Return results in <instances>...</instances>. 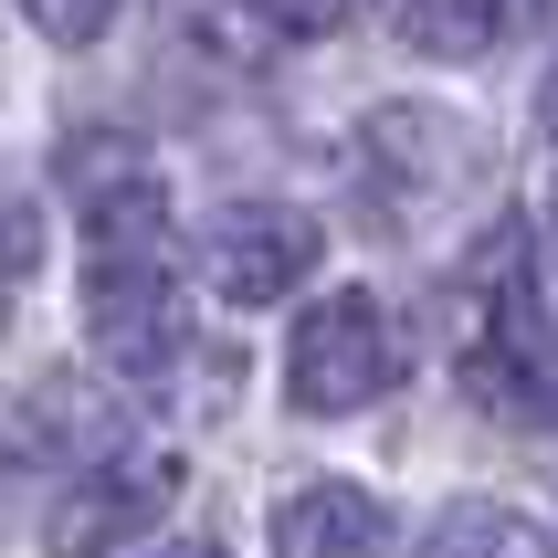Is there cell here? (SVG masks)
Returning <instances> with one entry per match:
<instances>
[{"instance_id":"obj_1","label":"cell","mask_w":558,"mask_h":558,"mask_svg":"<svg viewBox=\"0 0 558 558\" xmlns=\"http://www.w3.org/2000/svg\"><path fill=\"white\" fill-rule=\"evenodd\" d=\"M74 201H85V327L95 359L158 379L180 359V264H169V190L126 137H74Z\"/></svg>"},{"instance_id":"obj_2","label":"cell","mask_w":558,"mask_h":558,"mask_svg":"<svg viewBox=\"0 0 558 558\" xmlns=\"http://www.w3.org/2000/svg\"><path fill=\"white\" fill-rule=\"evenodd\" d=\"M474 180H485V137L442 106H379L359 126V190L379 221H442Z\"/></svg>"},{"instance_id":"obj_3","label":"cell","mask_w":558,"mask_h":558,"mask_svg":"<svg viewBox=\"0 0 558 558\" xmlns=\"http://www.w3.org/2000/svg\"><path fill=\"white\" fill-rule=\"evenodd\" d=\"M390 379H401V338H390L379 295H359V284H348V295H316L295 348H284L295 411H306V422H348V411L390 401Z\"/></svg>"},{"instance_id":"obj_4","label":"cell","mask_w":558,"mask_h":558,"mask_svg":"<svg viewBox=\"0 0 558 558\" xmlns=\"http://www.w3.org/2000/svg\"><path fill=\"white\" fill-rule=\"evenodd\" d=\"M169 496H180V453H148V442H126V453H106L95 474H74V485H63L53 527H43V548H53V558H106L117 537L148 527Z\"/></svg>"},{"instance_id":"obj_5","label":"cell","mask_w":558,"mask_h":558,"mask_svg":"<svg viewBox=\"0 0 558 558\" xmlns=\"http://www.w3.org/2000/svg\"><path fill=\"white\" fill-rule=\"evenodd\" d=\"M201 275L232 306H275V295H295L316 275V221L284 211V201H232L211 221V243H201Z\"/></svg>"},{"instance_id":"obj_6","label":"cell","mask_w":558,"mask_h":558,"mask_svg":"<svg viewBox=\"0 0 558 558\" xmlns=\"http://www.w3.org/2000/svg\"><path fill=\"white\" fill-rule=\"evenodd\" d=\"M379 548H390V517L348 474H316L275 506V558H379Z\"/></svg>"},{"instance_id":"obj_7","label":"cell","mask_w":558,"mask_h":558,"mask_svg":"<svg viewBox=\"0 0 558 558\" xmlns=\"http://www.w3.org/2000/svg\"><path fill=\"white\" fill-rule=\"evenodd\" d=\"M95 433H106V422L85 411V390H74V379H43V390L11 411L0 453H11V464H53V453H74V442H95Z\"/></svg>"},{"instance_id":"obj_8","label":"cell","mask_w":558,"mask_h":558,"mask_svg":"<svg viewBox=\"0 0 558 558\" xmlns=\"http://www.w3.org/2000/svg\"><path fill=\"white\" fill-rule=\"evenodd\" d=\"M422 558H548V537H537L527 517H506V506H453Z\"/></svg>"},{"instance_id":"obj_9","label":"cell","mask_w":558,"mask_h":558,"mask_svg":"<svg viewBox=\"0 0 558 558\" xmlns=\"http://www.w3.org/2000/svg\"><path fill=\"white\" fill-rule=\"evenodd\" d=\"M506 32V11H401V43H422V53H485Z\"/></svg>"},{"instance_id":"obj_10","label":"cell","mask_w":558,"mask_h":558,"mask_svg":"<svg viewBox=\"0 0 558 558\" xmlns=\"http://www.w3.org/2000/svg\"><path fill=\"white\" fill-rule=\"evenodd\" d=\"M32 22L53 32V43H95V32H106V11H32Z\"/></svg>"},{"instance_id":"obj_11","label":"cell","mask_w":558,"mask_h":558,"mask_svg":"<svg viewBox=\"0 0 558 558\" xmlns=\"http://www.w3.org/2000/svg\"><path fill=\"white\" fill-rule=\"evenodd\" d=\"M148 558H232V548H211V537H169V548H148Z\"/></svg>"},{"instance_id":"obj_12","label":"cell","mask_w":558,"mask_h":558,"mask_svg":"<svg viewBox=\"0 0 558 558\" xmlns=\"http://www.w3.org/2000/svg\"><path fill=\"white\" fill-rule=\"evenodd\" d=\"M537 126H548V137H558V74H548V95H537Z\"/></svg>"},{"instance_id":"obj_13","label":"cell","mask_w":558,"mask_h":558,"mask_svg":"<svg viewBox=\"0 0 558 558\" xmlns=\"http://www.w3.org/2000/svg\"><path fill=\"white\" fill-rule=\"evenodd\" d=\"M548 284H558V190H548Z\"/></svg>"}]
</instances>
